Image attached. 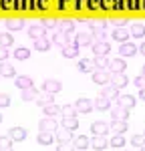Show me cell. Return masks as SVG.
<instances>
[{"label": "cell", "mask_w": 145, "mask_h": 151, "mask_svg": "<svg viewBox=\"0 0 145 151\" xmlns=\"http://www.w3.org/2000/svg\"><path fill=\"white\" fill-rule=\"evenodd\" d=\"M109 129L113 131V133H125L129 125H127V121H119V119H113L111 123H109Z\"/></svg>", "instance_id": "20"}, {"label": "cell", "mask_w": 145, "mask_h": 151, "mask_svg": "<svg viewBox=\"0 0 145 151\" xmlns=\"http://www.w3.org/2000/svg\"><path fill=\"white\" fill-rule=\"evenodd\" d=\"M91 75H93V83L101 85V87L111 83V70H107V69H95Z\"/></svg>", "instance_id": "2"}, {"label": "cell", "mask_w": 145, "mask_h": 151, "mask_svg": "<svg viewBox=\"0 0 145 151\" xmlns=\"http://www.w3.org/2000/svg\"><path fill=\"white\" fill-rule=\"evenodd\" d=\"M93 105H95L97 111H109V109H111V99H107V97H101V95H99V97H97V101H95Z\"/></svg>", "instance_id": "28"}, {"label": "cell", "mask_w": 145, "mask_h": 151, "mask_svg": "<svg viewBox=\"0 0 145 151\" xmlns=\"http://www.w3.org/2000/svg\"><path fill=\"white\" fill-rule=\"evenodd\" d=\"M34 103H36V105H40V107H45V105H48V103H55V95H52V93H47V91H45L42 95H36Z\"/></svg>", "instance_id": "27"}, {"label": "cell", "mask_w": 145, "mask_h": 151, "mask_svg": "<svg viewBox=\"0 0 145 151\" xmlns=\"http://www.w3.org/2000/svg\"><path fill=\"white\" fill-rule=\"evenodd\" d=\"M113 26H115V28H125V26H127V18H125V16L113 18Z\"/></svg>", "instance_id": "45"}, {"label": "cell", "mask_w": 145, "mask_h": 151, "mask_svg": "<svg viewBox=\"0 0 145 151\" xmlns=\"http://www.w3.org/2000/svg\"><path fill=\"white\" fill-rule=\"evenodd\" d=\"M109 131V123H105V121H95L93 125H91V133L93 135H107Z\"/></svg>", "instance_id": "15"}, {"label": "cell", "mask_w": 145, "mask_h": 151, "mask_svg": "<svg viewBox=\"0 0 145 151\" xmlns=\"http://www.w3.org/2000/svg\"><path fill=\"white\" fill-rule=\"evenodd\" d=\"M139 99H143V101H145V89H139Z\"/></svg>", "instance_id": "50"}, {"label": "cell", "mask_w": 145, "mask_h": 151, "mask_svg": "<svg viewBox=\"0 0 145 151\" xmlns=\"http://www.w3.org/2000/svg\"><path fill=\"white\" fill-rule=\"evenodd\" d=\"M60 115L62 117H77L79 111H77L75 105H62V107H60Z\"/></svg>", "instance_id": "37"}, {"label": "cell", "mask_w": 145, "mask_h": 151, "mask_svg": "<svg viewBox=\"0 0 145 151\" xmlns=\"http://www.w3.org/2000/svg\"><path fill=\"white\" fill-rule=\"evenodd\" d=\"M115 101H117V105L125 107V109H129V111H131L133 107L137 105V99H135L133 95H121V97H117Z\"/></svg>", "instance_id": "13"}, {"label": "cell", "mask_w": 145, "mask_h": 151, "mask_svg": "<svg viewBox=\"0 0 145 151\" xmlns=\"http://www.w3.org/2000/svg\"><path fill=\"white\" fill-rule=\"evenodd\" d=\"M91 47H93V55L95 57H107L109 50H111V45L107 40H95Z\"/></svg>", "instance_id": "3"}, {"label": "cell", "mask_w": 145, "mask_h": 151, "mask_svg": "<svg viewBox=\"0 0 145 151\" xmlns=\"http://www.w3.org/2000/svg\"><path fill=\"white\" fill-rule=\"evenodd\" d=\"M38 129H42V131H55V129H59L57 119H55V117H45V119H40Z\"/></svg>", "instance_id": "17"}, {"label": "cell", "mask_w": 145, "mask_h": 151, "mask_svg": "<svg viewBox=\"0 0 145 151\" xmlns=\"http://www.w3.org/2000/svg\"><path fill=\"white\" fill-rule=\"evenodd\" d=\"M2 60H8V48L6 47H0V63Z\"/></svg>", "instance_id": "49"}, {"label": "cell", "mask_w": 145, "mask_h": 151, "mask_svg": "<svg viewBox=\"0 0 145 151\" xmlns=\"http://www.w3.org/2000/svg\"><path fill=\"white\" fill-rule=\"evenodd\" d=\"M65 129H69V131H75V129H79V119L77 117H62V123H60Z\"/></svg>", "instance_id": "33"}, {"label": "cell", "mask_w": 145, "mask_h": 151, "mask_svg": "<svg viewBox=\"0 0 145 151\" xmlns=\"http://www.w3.org/2000/svg\"><path fill=\"white\" fill-rule=\"evenodd\" d=\"M57 26H59V30L67 32V35H72V32H75V22H72V20H60Z\"/></svg>", "instance_id": "36"}, {"label": "cell", "mask_w": 145, "mask_h": 151, "mask_svg": "<svg viewBox=\"0 0 145 151\" xmlns=\"http://www.w3.org/2000/svg\"><path fill=\"white\" fill-rule=\"evenodd\" d=\"M95 69H109V57H95Z\"/></svg>", "instance_id": "40"}, {"label": "cell", "mask_w": 145, "mask_h": 151, "mask_svg": "<svg viewBox=\"0 0 145 151\" xmlns=\"http://www.w3.org/2000/svg\"><path fill=\"white\" fill-rule=\"evenodd\" d=\"M107 147H109L107 135H93V139H91V149L101 151V149H107Z\"/></svg>", "instance_id": "9"}, {"label": "cell", "mask_w": 145, "mask_h": 151, "mask_svg": "<svg viewBox=\"0 0 145 151\" xmlns=\"http://www.w3.org/2000/svg\"><path fill=\"white\" fill-rule=\"evenodd\" d=\"M42 24H45V28H55L59 22H57L55 18H45V22H42Z\"/></svg>", "instance_id": "48"}, {"label": "cell", "mask_w": 145, "mask_h": 151, "mask_svg": "<svg viewBox=\"0 0 145 151\" xmlns=\"http://www.w3.org/2000/svg\"><path fill=\"white\" fill-rule=\"evenodd\" d=\"M139 52H141V55H143V57H145V42H143V45H141V47H139Z\"/></svg>", "instance_id": "51"}, {"label": "cell", "mask_w": 145, "mask_h": 151, "mask_svg": "<svg viewBox=\"0 0 145 151\" xmlns=\"http://www.w3.org/2000/svg\"><path fill=\"white\" fill-rule=\"evenodd\" d=\"M6 107H10V97L6 93H0V109H6Z\"/></svg>", "instance_id": "44"}, {"label": "cell", "mask_w": 145, "mask_h": 151, "mask_svg": "<svg viewBox=\"0 0 145 151\" xmlns=\"http://www.w3.org/2000/svg\"><path fill=\"white\" fill-rule=\"evenodd\" d=\"M0 77H16V69L8 65L6 60H2L0 63Z\"/></svg>", "instance_id": "29"}, {"label": "cell", "mask_w": 145, "mask_h": 151, "mask_svg": "<svg viewBox=\"0 0 145 151\" xmlns=\"http://www.w3.org/2000/svg\"><path fill=\"white\" fill-rule=\"evenodd\" d=\"M26 35L30 36L32 40H36V38H42V36L47 35V28H45V24H32Z\"/></svg>", "instance_id": "14"}, {"label": "cell", "mask_w": 145, "mask_h": 151, "mask_svg": "<svg viewBox=\"0 0 145 151\" xmlns=\"http://www.w3.org/2000/svg\"><path fill=\"white\" fill-rule=\"evenodd\" d=\"M135 87L137 89H145V75H137L135 77Z\"/></svg>", "instance_id": "47"}, {"label": "cell", "mask_w": 145, "mask_h": 151, "mask_svg": "<svg viewBox=\"0 0 145 151\" xmlns=\"http://www.w3.org/2000/svg\"><path fill=\"white\" fill-rule=\"evenodd\" d=\"M12 143L14 141L6 135V137H0V151H8V149H12Z\"/></svg>", "instance_id": "42"}, {"label": "cell", "mask_w": 145, "mask_h": 151, "mask_svg": "<svg viewBox=\"0 0 145 151\" xmlns=\"http://www.w3.org/2000/svg\"><path fill=\"white\" fill-rule=\"evenodd\" d=\"M79 50H81V48H79V45H77L75 40H72V42H67L65 47L60 48V52H62L65 58H77L79 57Z\"/></svg>", "instance_id": "5"}, {"label": "cell", "mask_w": 145, "mask_h": 151, "mask_svg": "<svg viewBox=\"0 0 145 151\" xmlns=\"http://www.w3.org/2000/svg\"><path fill=\"white\" fill-rule=\"evenodd\" d=\"M125 145H127V141L123 137V133H115L113 139L109 141V147H113V149H123Z\"/></svg>", "instance_id": "22"}, {"label": "cell", "mask_w": 145, "mask_h": 151, "mask_svg": "<svg viewBox=\"0 0 145 151\" xmlns=\"http://www.w3.org/2000/svg\"><path fill=\"white\" fill-rule=\"evenodd\" d=\"M36 89L34 87H28V89H22V95H20V99L22 101H34L36 99Z\"/></svg>", "instance_id": "38"}, {"label": "cell", "mask_w": 145, "mask_h": 151, "mask_svg": "<svg viewBox=\"0 0 145 151\" xmlns=\"http://www.w3.org/2000/svg\"><path fill=\"white\" fill-rule=\"evenodd\" d=\"M57 141H59V143H65V145H67V143H71L72 141V131H69V129H57Z\"/></svg>", "instance_id": "21"}, {"label": "cell", "mask_w": 145, "mask_h": 151, "mask_svg": "<svg viewBox=\"0 0 145 151\" xmlns=\"http://www.w3.org/2000/svg\"><path fill=\"white\" fill-rule=\"evenodd\" d=\"M89 26H91V30H97V28L107 26V22H105V20H89Z\"/></svg>", "instance_id": "46"}, {"label": "cell", "mask_w": 145, "mask_h": 151, "mask_svg": "<svg viewBox=\"0 0 145 151\" xmlns=\"http://www.w3.org/2000/svg\"><path fill=\"white\" fill-rule=\"evenodd\" d=\"M52 131H40L38 133V137H36V141H38V145H52Z\"/></svg>", "instance_id": "30"}, {"label": "cell", "mask_w": 145, "mask_h": 151, "mask_svg": "<svg viewBox=\"0 0 145 151\" xmlns=\"http://www.w3.org/2000/svg\"><path fill=\"white\" fill-rule=\"evenodd\" d=\"M141 75H145V65H143V70H141Z\"/></svg>", "instance_id": "52"}, {"label": "cell", "mask_w": 145, "mask_h": 151, "mask_svg": "<svg viewBox=\"0 0 145 151\" xmlns=\"http://www.w3.org/2000/svg\"><path fill=\"white\" fill-rule=\"evenodd\" d=\"M131 145L135 147V149H141V147L145 145V135H133Z\"/></svg>", "instance_id": "41"}, {"label": "cell", "mask_w": 145, "mask_h": 151, "mask_svg": "<svg viewBox=\"0 0 145 151\" xmlns=\"http://www.w3.org/2000/svg\"><path fill=\"white\" fill-rule=\"evenodd\" d=\"M129 35H131L133 38H145V24L133 22V24H131V30H129Z\"/></svg>", "instance_id": "23"}, {"label": "cell", "mask_w": 145, "mask_h": 151, "mask_svg": "<svg viewBox=\"0 0 145 151\" xmlns=\"http://www.w3.org/2000/svg\"><path fill=\"white\" fill-rule=\"evenodd\" d=\"M129 36H131V35H129L125 28H115V30H113V38H115L117 42H127Z\"/></svg>", "instance_id": "34"}, {"label": "cell", "mask_w": 145, "mask_h": 151, "mask_svg": "<svg viewBox=\"0 0 145 151\" xmlns=\"http://www.w3.org/2000/svg\"><path fill=\"white\" fill-rule=\"evenodd\" d=\"M0 123H2V115H0Z\"/></svg>", "instance_id": "53"}, {"label": "cell", "mask_w": 145, "mask_h": 151, "mask_svg": "<svg viewBox=\"0 0 145 151\" xmlns=\"http://www.w3.org/2000/svg\"><path fill=\"white\" fill-rule=\"evenodd\" d=\"M77 67H79L81 73H93V70H95V60H91V58H81Z\"/></svg>", "instance_id": "25"}, {"label": "cell", "mask_w": 145, "mask_h": 151, "mask_svg": "<svg viewBox=\"0 0 145 151\" xmlns=\"http://www.w3.org/2000/svg\"><path fill=\"white\" fill-rule=\"evenodd\" d=\"M14 45V36L10 32H0V47H12Z\"/></svg>", "instance_id": "39"}, {"label": "cell", "mask_w": 145, "mask_h": 151, "mask_svg": "<svg viewBox=\"0 0 145 151\" xmlns=\"http://www.w3.org/2000/svg\"><path fill=\"white\" fill-rule=\"evenodd\" d=\"M8 137H10L12 141H16V143H18V141H24L26 139V129L24 127H12L10 131H8Z\"/></svg>", "instance_id": "19"}, {"label": "cell", "mask_w": 145, "mask_h": 151, "mask_svg": "<svg viewBox=\"0 0 145 151\" xmlns=\"http://www.w3.org/2000/svg\"><path fill=\"white\" fill-rule=\"evenodd\" d=\"M137 45H133V42H121V48H119V57H123V58H127V57H135L137 55Z\"/></svg>", "instance_id": "6"}, {"label": "cell", "mask_w": 145, "mask_h": 151, "mask_svg": "<svg viewBox=\"0 0 145 151\" xmlns=\"http://www.w3.org/2000/svg\"><path fill=\"white\" fill-rule=\"evenodd\" d=\"M111 117H113V119H119V121H127V119H129V109H125V107H121V105H115L113 111H111Z\"/></svg>", "instance_id": "16"}, {"label": "cell", "mask_w": 145, "mask_h": 151, "mask_svg": "<svg viewBox=\"0 0 145 151\" xmlns=\"http://www.w3.org/2000/svg\"><path fill=\"white\" fill-rule=\"evenodd\" d=\"M91 147V139L87 137V135H79V137H75L72 139V149H89Z\"/></svg>", "instance_id": "18"}, {"label": "cell", "mask_w": 145, "mask_h": 151, "mask_svg": "<svg viewBox=\"0 0 145 151\" xmlns=\"http://www.w3.org/2000/svg\"><path fill=\"white\" fill-rule=\"evenodd\" d=\"M60 89H62V83L57 81V79H47V81L42 83V91H47V93L57 95Z\"/></svg>", "instance_id": "8"}, {"label": "cell", "mask_w": 145, "mask_h": 151, "mask_svg": "<svg viewBox=\"0 0 145 151\" xmlns=\"http://www.w3.org/2000/svg\"><path fill=\"white\" fill-rule=\"evenodd\" d=\"M4 24H6V28L10 32H18V30L24 28V20H20V18H10V20H6Z\"/></svg>", "instance_id": "24"}, {"label": "cell", "mask_w": 145, "mask_h": 151, "mask_svg": "<svg viewBox=\"0 0 145 151\" xmlns=\"http://www.w3.org/2000/svg\"><path fill=\"white\" fill-rule=\"evenodd\" d=\"M14 58H16V60H28V58H30V48H26V47L16 48V50H14Z\"/></svg>", "instance_id": "35"}, {"label": "cell", "mask_w": 145, "mask_h": 151, "mask_svg": "<svg viewBox=\"0 0 145 151\" xmlns=\"http://www.w3.org/2000/svg\"><path fill=\"white\" fill-rule=\"evenodd\" d=\"M14 85L22 91V89H28V87H32V79L28 77V75H18L16 77V81H14Z\"/></svg>", "instance_id": "26"}, {"label": "cell", "mask_w": 145, "mask_h": 151, "mask_svg": "<svg viewBox=\"0 0 145 151\" xmlns=\"http://www.w3.org/2000/svg\"><path fill=\"white\" fill-rule=\"evenodd\" d=\"M111 85L117 87V89H123V87L129 85V79H127L125 73H111Z\"/></svg>", "instance_id": "7"}, {"label": "cell", "mask_w": 145, "mask_h": 151, "mask_svg": "<svg viewBox=\"0 0 145 151\" xmlns=\"http://www.w3.org/2000/svg\"><path fill=\"white\" fill-rule=\"evenodd\" d=\"M34 48L38 50V52H47V50H50V40H48L47 36L36 38V40H34Z\"/></svg>", "instance_id": "31"}, {"label": "cell", "mask_w": 145, "mask_h": 151, "mask_svg": "<svg viewBox=\"0 0 145 151\" xmlns=\"http://www.w3.org/2000/svg\"><path fill=\"white\" fill-rule=\"evenodd\" d=\"M75 107H77V111H79V113H83V115H89V113H91V111L95 109L93 101H89L87 97H81V99H77Z\"/></svg>", "instance_id": "4"}, {"label": "cell", "mask_w": 145, "mask_h": 151, "mask_svg": "<svg viewBox=\"0 0 145 151\" xmlns=\"http://www.w3.org/2000/svg\"><path fill=\"white\" fill-rule=\"evenodd\" d=\"M101 97H107V99H111V101H113V99H117V97H119V89H117V87H113V85H111V83H107V85H103V87H101Z\"/></svg>", "instance_id": "12"}, {"label": "cell", "mask_w": 145, "mask_h": 151, "mask_svg": "<svg viewBox=\"0 0 145 151\" xmlns=\"http://www.w3.org/2000/svg\"><path fill=\"white\" fill-rule=\"evenodd\" d=\"M75 42H77L79 47H89V45H93V42H95V36H93V32L85 30V32H79V35H77Z\"/></svg>", "instance_id": "10"}, {"label": "cell", "mask_w": 145, "mask_h": 151, "mask_svg": "<svg viewBox=\"0 0 145 151\" xmlns=\"http://www.w3.org/2000/svg\"><path fill=\"white\" fill-rule=\"evenodd\" d=\"M125 69H127V63H125L123 57L109 60V70H111V73H125Z\"/></svg>", "instance_id": "11"}, {"label": "cell", "mask_w": 145, "mask_h": 151, "mask_svg": "<svg viewBox=\"0 0 145 151\" xmlns=\"http://www.w3.org/2000/svg\"><path fill=\"white\" fill-rule=\"evenodd\" d=\"M93 36H95V40H107V26L93 30Z\"/></svg>", "instance_id": "43"}, {"label": "cell", "mask_w": 145, "mask_h": 151, "mask_svg": "<svg viewBox=\"0 0 145 151\" xmlns=\"http://www.w3.org/2000/svg\"><path fill=\"white\" fill-rule=\"evenodd\" d=\"M42 111H45V115H47V117H55V119L60 115V107H59V105H55V103L45 105V107H42Z\"/></svg>", "instance_id": "32"}, {"label": "cell", "mask_w": 145, "mask_h": 151, "mask_svg": "<svg viewBox=\"0 0 145 151\" xmlns=\"http://www.w3.org/2000/svg\"><path fill=\"white\" fill-rule=\"evenodd\" d=\"M50 42H55L57 47L62 48L67 42H72V35H67V32H62V30H59V28H57V30L50 35Z\"/></svg>", "instance_id": "1"}]
</instances>
